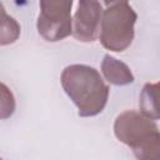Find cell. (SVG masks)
Returning <instances> with one entry per match:
<instances>
[{
	"label": "cell",
	"instance_id": "3",
	"mask_svg": "<svg viewBox=\"0 0 160 160\" xmlns=\"http://www.w3.org/2000/svg\"><path fill=\"white\" fill-rule=\"evenodd\" d=\"M136 19L138 14L128 1L108 5V9L102 11L100 22L101 45L114 52L126 50L134 40Z\"/></svg>",
	"mask_w": 160,
	"mask_h": 160
},
{
	"label": "cell",
	"instance_id": "9",
	"mask_svg": "<svg viewBox=\"0 0 160 160\" xmlns=\"http://www.w3.org/2000/svg\"><path fill=\"white\" fill-rule=\"evenodd\" d=\"M15 96L10 88L0 81V120H6L15 112Z\"/></svg>",
	"mask_w": 160,
	"mask_h": 160
},
{
	"label": "cell",
	"instance_id": "6",
	"mask_svg": "<svg viewBox=\"0 0 160 160\" xmlns=\"http://www.w3.org/2000/svg\"><path fill=\"white\" fill-rule=\"evenodd\" d=\"M101 72L104 78L112 85L122 86L134 81V74L131 72L130 68L109 54H106L101 61Z\"/></svg>",
	"mask_w": 160,
	"mask_h": 160
},
{
	"label": "cell",
	"instance_id": "7",
	"mask_svg": "<svg viewBox=\"0 0 160 160\" xmlns=\"http://www.w3.org/2000/svg\"><path fill=\"white\" fill-rule=\"evenodd\" d=\"M158 82H146L140 94V110L144 115L149 116L152 120L159 119L158 109Z\"/></svg>",
	"mask_w": 160,
	"mask_h": 160
},
{
	"label": "cell",
	"instance_id": "8",
	"mask_svg": "<svg viewBox=\"0 0 160 160\" xmlns=\"http://www.w3.org/2000/svg\"><path fill=\"white\" fill-rule=\"evenodd\" d=\"M20 31L19 22L6 14V10L0 1V46L14 44L19 39Z\"/></svg>",
	"mask_w": 160,
	"mask_h": 160
},
{
	"label": "cell",
	"instance_id": "1",
	"mask_svg": "<svg viewBox=\"0 0 160 160\" xmlns=\"http://www.w3.org/2000/svg\"><path fill=\"white\" fill-rule=\"evenodd\" d=\"M60 81L80 116H96L105 109L109 86L95 68L84 64L69 65L62 70Z\"/></svg>",
	"mask_w": 160,
	"mask_h": 160
},
{
	"label": "cell",
	"instance_id": "2",
	"mask_svg": "<svg viewBox=\"0 0 160 160\" xmlns=\"http://www.w3.org/2000/svg\"><path fill=\"white\" fill-rule=\"evenodd\" d=\"M114 134L119 141L128 145L138 159L160 158V132L155 120L141 111L126 110L118 115Z\"/></svg>",
	"mask_w": 160,
	"mask_h": 160
},
{
	"label": "cell",
	"instance_id": "4",
	"mask_svg": "<svg viewBox=\"0 0 160 160\" xmlns=\"http://www.w3.org/2000/svg\"><path fill=\"white\" fill-rule=\"evenodd\" d=\"M36 28L46 41H60L71 35L72 0H39Z\"/></svg>",
	"mask_w": 160,
	"mask_h": 160
},
{
	"label": "cell",
	"instance_id": "10",
	"mask_svg": "<svg viewBox=\"0 0 160 160\" xmlns=\"http://www.w3.org/2000/svg\"><path fill=\"white\" fill-rule=\"evenodd\" d=\"M120 1H128V0H104V2L106 5H111V4H115V2H120Z\"/></svg>",
	"mask_w": 160,
	"mask_h": 160
},
{
	"label": "cell",
	"instance_id": "5",
	"mask_svg": "<svg viewBox=\"0 0 160 160\" xmlns=\"http://www.w3.org/2000/svg\"><path fill=\"white\" fill-rule=\"evenodd\" d=\"M102 6L99 0H79L71 34L81 42H92L99 35Z\"/></svg>",
	"mask_w": 160,
	"mask_h": 160
}]
</instances>
